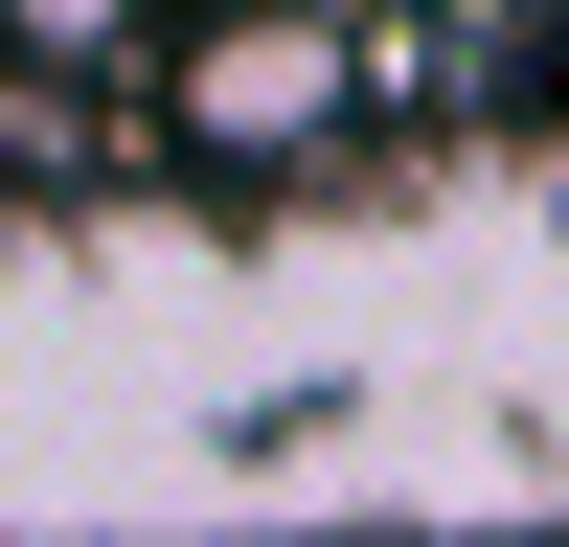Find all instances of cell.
<instances>
[{
    "label": "cell",
    "mask_w": 569,
    "mask_h": 547,
    "mask_svg": "<svg viewBox=\"0 0 569 547\" xmlns=\"http://www.w3.org/2000/svg\"><path fill=\"white\" fill-rule=\"evenodd\" d=\"M0 23H46V46H91V23H114V0H0Z\"/></svg>",
    "instance_id": "2"
},
{
    "label": "cell",
    "mask_w": 569,
    "mask_h": 547,
    "mask_svg": "<svg viewBox=\"0 0 569 547\" xmlns=\"http://www.w3.org/2000/svg\"><path fill=\"white\" fill-rule=\"evenodd\" d=\"M319 115H342V23H319V0H251V23L182 46V137H228V160H273V137H319Z\"/></svg>",
    "instance_id": "1"
}]
</instances>
